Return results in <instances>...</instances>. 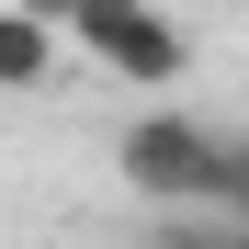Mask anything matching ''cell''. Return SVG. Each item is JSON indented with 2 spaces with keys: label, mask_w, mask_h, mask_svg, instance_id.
Instances as JSON below:
<instances>
[{
  "label": "cell",
  "mask_w": 249,
  "mask_h": 249,
  "mask_svg": "<svg viewBox=\"0 0 249 249\" xmlns=\"http://www.w3.org/2000/svg\"><path fill=\"white\" fill-rule=\"evenodd\" d=\"M215 147H227V136H215L204 113L147 102V113L113 136V170H124L136 204H159V215H204V193H215Z\"/></svg>",
  "instance_id": "obj_1"
},
{
  "label": "cell",
  "mask_w": 249,
  "mask_h": 249,
  "mask_svg": "<svg viewBox=\"0 0 249 249\" xmlns=\"http://www.w3.org/2000/svg\"><path fill=\"white\" fill-rule=\"evenodd\" d=\"M68 46L113 68L124 91H181V68H193V34L159 12V0H79L68 12Z\"/></svg>",
  "instance_id": "obj_2"
},
{
  "label": "cell",
  "mask_w": 249,
  "mask_h": 249,
  "mask_svg": "<svg viewBox=\"0 0 249 249\" xmlns=\"http://www.w3.org/2000/svg\"><path fill=\"white\" fill-rule=\"evenodd\" d=\"M57 46H68L57 23H34V12H12V0H0V91H34V79L57 68Z\"/></svg>",
  "instance_id": "obj_3"
},
{
  "label": "cell",
  "mask_w": 249,
  "mask_h": 249,
  "mask_svg": "<svg viewBox=\"0 0 249 249\" xmlns=\"http://www.w3.org/2000/svg\"><path fill=\"white\" fill-rule=\"evenodd\" d=\"M147 249H249V227H238V215H159Z\"/></svg>",
  "instance_id": "obj_4"
},
{
  "label": "cell",
  "mask_w": 249,
  "mask_h": 249,
  "mask_svg": "<svg viewBox=\"0 0 249 249\" xmlns=\"http://www.w3.org/2000/svg\"><path fill=\"white\" fill-rule=\"evenodd\" d=\"M204 215H238V227H249V136L215 147V193H204Z\"/></svg>",
  "instance_id": "obj_5"
},
{
  "label": "cell",
  "mask_w": 249,
  "mask_h": 249,
  "mask_svg": "<svg viewBox=\"0 0 249 249\" xmlns=\"http://www.w3.org/2000/svg\"><path fill=\"white\" fill-rule=\"evenodd\" d=\"M12 12H34V23H57V34H68V12H79V0H12Z\"/></svg>",
  "instance_id": "obj_6"
}]
</instances>
